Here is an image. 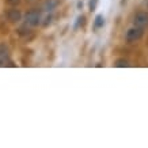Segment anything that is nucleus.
<instances>
[{
	"label": "nucleus",
	"instance_id": "nucleus-1",
	"mask_svg": "<svg viewBox=\"0 0 148 148\" xmlns=\"http://www.w3.org/2000/svg\"><path fill=\"white\" fill-rule=\"evenodd\" d=\"M25 22L29 26H38L41 23V11L40 10H30L25 15Z\"/></svg>",
	"mask_w": 148,
	"mask_h": 148
},
{
	"label": "nucleus",
	"instance_id": "nucleus-2",
	"mask_svg": "<svg viewBox=\"0 0 148 148\" xmlns=\"http://www.w3.org/2000/svg\"><path fill=\"white\" fill-rule=\"evenodd\" d=\"M141 37H143V29L135 26V27H132V29H129V30L126 32L125 38H126L128 42H136V41H139Z\"/></svg>",
	"mask_w": 148,
	"mask_h": 148
},
{
	"label": "nucleus",
	"instance_id": "nucleus-3",
	"mask_svg": "<svg viewBox=\"0 0 148 148\" xmlns=\"http://www.w3.org/2000/svg\"><path fill=\"white\" fill-rule=\"evenodd\" d=\"M12 67V61L10 60V53L5 45H0V67Z\"/></svg>",
	"mask_w": 148,
	"mask_h": 148
},
{
	"label": "nucleus",
	"instance_id": "nucleus-4",
	"mask_svg": "<svg viewBox=\"0 0 148 148\" xmlns=\"http://www.w3.org/2000/svg\"><path fill=\"white\" fill-rule=\"evenodd\" d=\"M133 23H135V26L137 27H145L148 25V14L144 12V11H140L135 15V18H133Z\"/></svg>",
	"mask_w": 148,
	"mask_h": 148
},
{
	"label": "nucleus",
	"instance_id": "nucleus-5",
	"mask_svg": "<svg viewBox=\"0 0 148 148\" xmlns=\"http://www.w3.org/2000/svg\"><path fill=\"white\" fill-rule=\"evenodd\" d=\"M21 18H22V14H21L19 10H16V8L8 10V12H7V19H8L10 22L16 23V22L21 21Z\"/></svg>",
	"mask_w": 148,
	"mask_h": 148
},
{
	"label": "nucleus",
	"instance_id": "nucleus-6",
	"mask_svg": "<svg viewBox=\"0 0 148 148\" xmlns=\"http://www.w3.org/2000/svg\"><path fill=\"white\" fill-rule=\"evenodd\" d=\"M57 4H58V0H48L45 3V10L46 11H52V10H54L57 7Z\"/></svg>",
	"mask_w": 148,
	"mask_h": 148
},
{
	"label": "nucleus",
	"instance_id": "nucleus-7",
	"mask_svg": "<svg viewBox=\"0 0 148 148\" xmlns=\"http://www.w3.org/2000/svg\"><path fill=\"white\" fill-rule=\"evenodd\" d=\"M103 25H105V18H103L102 15H97L95 22H94L95 29H101V27H103Z\"/></svg>",
	"mask_w": 148,
	"mask_h": 148
},
{
	"label": "nucleus",
	"instance_id": "nucleus-8",
	"mask_svg": "<svg viewBox=\"0 0 148 148\" xmlns=\"http://www.w3.org/2000/svg\"><path fill=\"white\" fill-rule=\"evenodd\" d=\"M116 67H118V68H124V67H128L129 64H128V61L126 60H124V58H120V60H117L116 61V64H114Z\"/></svg>",
	"mask_w": 148,
	"mask_h": 148
},
{
	"label": "nucleus",
	"instance_id": "nucleus-9",
	"mask_svg": "<svg viewBox=\"0 0 148 148\" xmlns=\"http://www.w3.org/2000/svg\"><path fill=\"white\" fill-rule=\"evenodd\" d=\"M97 1H98V0H91V1H90V10H91V11H94V10H95Z\"/></svg>",
	"mask_w": 148,
	"mask_h": 148
},
{
	"label": "nucleus",
	"instance_id": "nucleus-10",
	"mask_svg": "<svg viewBox=\"0 0 148 148\" xmlns=\"http://www.w3.org/2000/svg\"><path fill=\"white\" fill-rule=\"evenodd\" d=\"M7 3H8V4H11V5H16V4H19V3H21V0H7Z\"/></svg>",
	"mask_w": 148,
	"mask_h": 148
}]
</instances>
